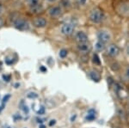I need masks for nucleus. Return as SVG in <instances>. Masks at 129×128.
<instances>
[{
  "instance_id": "16",
  "label": "nucleus",
  "mask_w": 129,
  "mask_h": 128,
  "mask_svg": "<svg viewBox=\"0 0 129 128\" xmlns=\"http://www.w3.org/2000/svg\"><path fill=\"white\" fill-rule=\"evenodd\" d=\"M93 63L95 64V65H101V60H100V58L98 57V55L96 54V53H95L94 55H93Z\"/></svg>"
},
{
  "instance_id": "29",
  "label": "nucleus",
  "mask_w": 129,
  "mask_h": 128,
  "mask_svg": "<svg viewBox=\"0 0 129 128\" xmlns=\"http://www.w3.org/2000/svg\"><path fill=\"white\" fill-rule=\"evenodd\" d=\"M126 53H127V54L129 55V44L127 45V46H126Z\"/></svg>"
},
{
  "instance_id": "8",
  "label": "nucleus",
  "mask_w": 129,
  "mask_h": 128,
  "mask_svg": "<svg viewBox=\"0 0 129 128\" xmlns=\"http://www.w3.org/2000/svg\"><path fill=\"white\" fill-rule=\"evenodd\" d=\"M106 53H107V54L110 57H116L120 53V48H119V47L116 46V45L111 44L107 47Z\"/></svg>"
},
{
  "instance_id": "13",
  "label": "nucleus",
  "mask_w": 129,
  "mask_h": 128,
  "mask_svg": "<svg viewBox=\"0 0 129 128\" xmlns=\"http://www.w3.org/2000/svg\"><path fill=\"white\" fill-rule=\"evenodd\" d=\"M40 4H41V0H26L25 1V5H26L27 7H28V9L39 5Z\"/></svg>"
},
{
  "instance_id": "22",
  "label": "nucleus",
  "mask_w": 129,
  "mask_h": 128,
  "mask_svg": "<svg viewBox=\"0 0 129 128\" xmlns=\"http://www.w3.org/2000/svg\"><path fill=\"white\" fill-rule=\"evenodd\" d=\"M44 113H45V108H44V107H41L40 110H39L38 112H37V113H38V114H43Z\"/></svg>"
},
{
  "instance_id": "27",
  "label": "nucleus",
  "mask_w": 129,
  "mask_h": 128,
  "mask_svg": "<svg viewBox=\"0 0 129 128\" xmlns=\"http://www.w3.org/2000/svg\"><path fill=\"white\" fill-rule=\"evenodd\" d=\"M45 1H47V3H50V4H53V3H55L57 0H45Z\"/></svg>"
},
{
  "instance_id": "4",
  "label": "nucleus",
  "mask_w": 129,
  "mask_h": 128,
  "mask_svg": "<svg viewBox=\"0 0 129 128\" xmlns=\"http://www.w3.org/2000/svg\"><path fill=\"white\" fill-rule=\"evenodd\" d=\"M75 30V26L72 22H64L62 24L61 28H60V32L62 34L66 36H70L73 34Z\"/></svg>"
},
{
  "instance_id": "17",
  "label": "nucleus",
  "mask_w": 129,
  "mask_h": 128,
  "mask_svg": "<svg viewBox=\"0 0 129 128\" xmlns=\"http://www.w3.org/2000/svg\"><path fill=\"white\" fill-rule=\"evenodd\" d=\"M10 98V95H5V96H4L3 100H2V107H3V108H5V103L8 102V100H9Z\"/></svg>"
},
{
  "instance_id": "1",
  "label": "nucleus",
  "mask_w": 129,
  "mask_h": 128,
  "mask_svg": "<svg viewBox=\"0 0 129 128\" xmlns=\"http://www.w3.org/2000/svg\"><path fill=\"white\" fill-rule=\"evenodd\" d=\"M103 17H104V13H103V10H101L98 7H95L94 9H92L89 14V21L94 22V23L101 22L103 20Z\"/></svg>"
},
{
  "instance_id": "14",
  "label": "nucleus",
  "mask_w": 129,
  "mask_h": 128,
  "mask_svg": "<svg viewBox=\"0 0 129 128\" xmlns=\"http://www.w3.org/2000/svg\"><path fill=\"white\" fill-rule=\"evenodd\" d=\"M89 77L93 80V81H95V82H99L100 78H101V77H100V74L98 73V71H95V70L89 71Z\"/></svg>"
},
{
  "instance_id": "18",
  "label": "nucleus",
  "mask_w": 129,
  "mask_h": 128,
  "mask_svg": "<svg viewBox=\"0 0 129 128\" xmlns=\"http://www.w3.org/2000/svg\"><path fill=\"white\" fill-rule=\"evenodd\" d=\"M67 54H68V52L67 50H66V49H62V50H60L59 52V57L63 58V59L67 56Z\"/></svg>"
},
{
  "instance_id": "10",
  "label": "nucleus",
  "mask_w": 129,
  "mask_h": 128,
  "mask_svg": "<svg viewBox=\"0 0 129 128\" xmlns=\"http://www.w3.org/2000/svg\"><path fill=\"white\" fill-rule=\"evenodd\" d=\"M91 45L89 42L80 43L78 45V50L82 53H88L91 51Z\"/></svg>"
},
{
  "instance_id": "30",
  "label": "nucleus",
  "mask_w": 129,
  "mask_h": 128,
  "mask_svg": "<svg viewBox=\"0 0 129 128\" xmlns=\"http://www.w3.org/2000/svg\"><path fill=\"white\" fill-rule=\"evenodd\" d=\"M40 128H46V127H45V125H41V126H40Z\"/></svg>"
},
{
  "instance_id": "12",
  "label": "nucleus",
  "mask_w": 129,
  "mask_h": 128,
  "mask_svg": "<svg viewBox=\"0 0 129 128\" xmlns=\"http://www.w3.org/2000/svg\"><path fill=\"white\" fill-rule=\"evenodd\" d=\"M96 118V114H95V111L94 109H89L87 113V115L85 116V120L86 121H92Z\"/></svg>"
},
{
  "instance_id": "7",
  "label": "nucleus",
  "mask_w": 129,
  "mask_h": 128,
  "mask_svg": "<svg viewBox=\"0 0 129 128\" xmlns=\"http://www.w3.org/2000/svg\"><path fill=\"white\" fill-rule=\"evenodd\" d=\"M32 24L33 26L37 28H45L47 24V20L44 17H41V16H36L35 17L32 21Z\"/></svg>"
},
{
  "instance_id": "2",
  "label": "nucleus",
  "mask_w": 129,
  "mask_h": 128,
  "mask_svg": "<svg viewBox=\"0 0 129 128\" xmlns=\"http://www.w3.org/2000/svg\"><path fill=\"white\" fill-rule=\"evenodd\" d=\"M13 26L15 28H16V29H18L20 31L28 30L30 28V24L28 21L23 19V18H19V17L14 20Z\"/></svg>"
},
{
  "instance_id": "5",
  "label": "nucleus",
  "mask_w": 129,
  "mask_h": 128,
  "mask_svg": "<svg viewBox=\"0 0 129 128\" xmlns=\"http://www.w3.org/2000/svg\"><path fill=\"white\" fill-rule=\"evenodd\" d=\"M97 39H98L99 41L104 43V44H107L109 43L110 40H111V35L108 31L106 30H100L97 33Z\"/></svg>"
},
{
  "instance_id": "15",
  "label": "nucleus",
  "mask_w": 129,
  "mask_h": 128,
  "mask_svg": "<svg viewBox=\"0 0 129 128\" xmlns=\"http://www.w3.org/2000/svg\"><path fill=\"white\" fill-rule=\"evenodd\" d=\"M95 49H96V51H98V52L103 51L105 49V44H104V43H103V42H101V41L98 40L96 43H95Z\"/></svg>"
},
{
  "instance_id": "21",
  "label": "nucleus",
  "mask_w": 129,
  "mask_h": 128,
  "mask_svg": "<svg viewBox=\"0 0 129 128\" xmlns=\"http://www.w3.org/2000/svg\"><path fill=\"white\" fill-rule=\"evenodd\" d=\"M3 79L6 82H9L10 80V75H3Z\"/></svg>"
},
{
  "instance_id": "33",
  "label": "nucleus",
  "mask_w": 129,
  "mask_h": 128,
  "mask_svg": "<svg viewBox=\"0 0 129 128\" xmlns=\"http://www.w3.org/2000/svg\"><path fill=\"white\" fill-rule=\"evenodd\" d=\"M128 102H129V101H128Z\"/></svg>"
},
{
  "instance_id": "9",
  "label": "nucleus",
  "mask_w": 129,
  "mask_h": 128,
  "mask_svg": "<svg viewBox=\"0 0 129 128\" xmlns=\"http://www.w3.org/2000/svg\"><path fill=\"white\" fill-rule=\"evenodd\" d=\"M75 40L80 44V43L88 42V35L84 32V31H78L75 34Z\"/></svg>"
},
{
  "instance_id": "26",
  "label": "nucleus",
  "mask_w": 129,
  "mask_h": 128,
  "mask_svg": "<svg viewBox=\"0 0 129 128\" xmlns=\"http://www.w3.org/2000/svg\"><path fill=\"white\" fill-rule=\"evenodd\" d=\"M40 70L41 71H43V72H45V71H47V68H45L44 66H41L40 68Z\"/></svg>"
},
{
  "instance_id": "23",
  "label": "nucleus",
  "mask_w": 129,
  "mask_h": 128,
  "mask_svg": "<svg viewBox=\"0 0 129 128\" xmlns=\"http://www.w3.org/2000/svg\"><path fill=\"white\" fill-rule=\"evenodd\" d=\"M4 12H5V8H4L3 5H1V4H0V16H1Z\"/></svg>"
},
{
  "instance_id": "19",
  "label": "nucleus",
  "mask_w": 129,
  "mask_h": 128,
  "mask_svg": "<svg viewBox=\"0 0 129 128\" xmlns=\"http://www.w3.org/2000/svg\"><path fill=\"white\" fill-rule=\"evenodd\" d=\"M28 97L31 99H35L38 97V95L36 93H29V94H28Z\"/></svg>"
},
{
  "instance_id": "3",
  "label": "nucleus",
  "mask_w": 129,
  "mask_h": 128,
  "mask_svg": "<svg viewBox=\"0 0 129 128\" xmlns=\"http://www.w3.org/2000/svg\"><path fill=\"white\" fill-rule=\"evenodd\" d=\"M47 15L52 18H57L63 14V10L60 5H53L48 8L47 10Z\"/></svg>"
},
{
  "instance_id": "31",
  "label": "nucleus",
  "mask_w": 129,
  "mask_h": 128,
  "mask_svg": "<svg viewBox=\"0 0 129 128\" xmlns=\"http://www.w3.org/2000/svg\"><path fill=\"white\" fill-rule=\"evenodd\" d=\"M127 119H128V122H129V113H128V114H127Z\"/></svg>"
},
{
  "instance_id": "32",
  "label": "nucleus",
  "mask_w": 129,
  "mask_h": 128,
  "mask_svg": "<svg viewBox=\"0 0 129 128\" xmlns=\"http://www.w3.org/2000/svg\"><path fill=\"white\" fill-rule=\"evenodd\" d=\"M1 1H6V0H1Z\"/></svg>"
},
{
  "instance_id": "11",
  "label": "nucleus",
  "mask_w": 129,
  "mask_h": 128,
  "mask_svg": "<svg viewBox=\"0 0 129 128\" xmlns=\"http://www.w3.org/2000/svg\"><path fill=\"white\" fill-rule=\"evenodd\" d=\"M43 10H44L43 5L42 4H40L39 5L35 6V7L28 9V11H29V13L31 14V15H39V14L43 11Z\"/></svg>"
},
{
  "instance_id": "24",
  "label": "nucleus",
  "mask_w": 129,
  "mask_h": 128,
  "mask_svg": "<svg viewBox=\"0 0 129 128\" xmlns=\"http://www.w3.org/2000/svg\"><path fill=\"white\" fill-rule=\"evenodd\" d=\"M55 123H56V120H55V119H52V120L49 122V125H51V126H52V125H54Z\"/></svg>"
},
{
  "instance_id": "25",
  "label": "nucleus",
  "mask_w": 129,
  "mask_h": 128,
  "mask_svg": "<svg viewBox=\"0 0 129 128\" xmlns=\"http://www.w3.org/2000/svg\"><path fill=\"white\" fill-rule=\"evenodd\" d=\"M126 77L129 79V67L126 69Z\"/></svg>"
},
{
  "instance_id": "20",
  "label": "nucleus",
  "mask_w": 129,
  "mask_h": 128,
  "mask_svg": "<svg viewBox=\"0 0 129 128\" xmlns=\"http://www.w3.org/2000/svg\"><path fill=\"white\" fill-rule=\"evenodd\" d=\"M77 1V3L78 4V5H84L86 4V2H87V0H76Z\"/></svg>"
},
{
  "instance_id": "6",
  "label": "nucleus",
  "mask_w": 129,
  "mask_h": 128,
  "mask_svg": "<svg viewBox=\"0 0 129 128\" xmlns=\"http://www.w3.org/2000/svg\"><path fill=\"white\" fill-rule=\"evenodd\" d=\"M117 11L120 16H129V2H122L117 7Z\"/></svg>"
},
{
  "instance_id": "28",
  "label": "nucleus",
  "mask_w": 129,
  "mask_h": 128,
  "mask_svg": "<svg viewBox=\"0 0 129 128\" xmlns=\"http://www.w3.org/2000/svg\"><path fill=\"white\" fill-rule=\"evenodd\" d=\"M3 25H4V21H3V19H1V18H0V28H1Z\"/></svg>"
}]
</instances>
